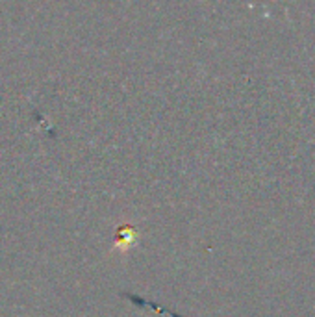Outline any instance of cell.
I'll use <instances>...</instances> for the list:
<instances>
[{"instance_id":"1","label":"cell","mask_w":315,"mask_h":317,"mask_svg":"<svg viewBox=\"0 0 315 317\" xmlns=\"http://www.w3.org/2000/svg\"><path fill=\"white\" fill-rule=\"evenodd\" d=\"M138 236V230H134L132 226H122L117 234V245L120 247H126L130 241H134V238Z\"/></svg>"}]
</instances>
